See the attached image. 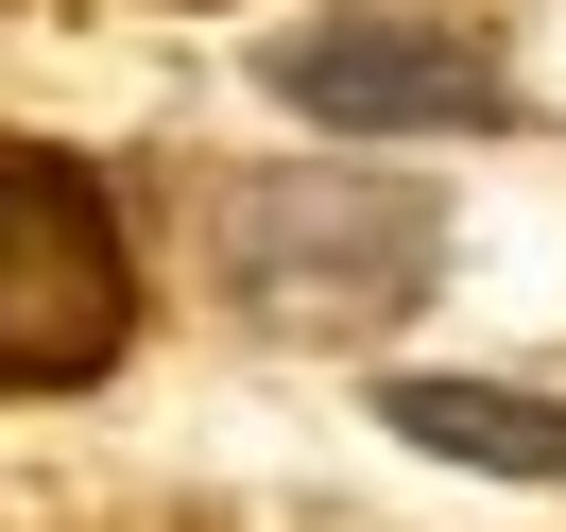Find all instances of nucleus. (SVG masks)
I'll return each mask as SVG.
<instances>
[{"label": "nucleus", "mask_w": 566, "mask_h": 532, "mask_svg": "<svg viewBox=\"0 0 566 532\" xmlns=\"http://www.w3.org/2000/svg\"><path fill=\"white\" fill-rule=\"evenodd\" d=\"M447 275V207L395 173H241L223 189V310L275 344H378Z\"/></svg>", "instance_id": "obj_1"}, {"label": "nucleus", "mask_w": 566, "mask_h": 532, "mask_svg": "<svg viewBox=\"0 0 566 532\" xmlns=\"http://www.w3.org/2000/svg\"><path fill=\"white\" fill-rule=\"evenodd\" d=\"M138 344V258L86 155L0 138V395H86Z\"/></svg>", "instance_id": "obj_2"}, {"label": "nucleus", "mask_w": 566, "mask_h": 532, "mask_svg": "<svg viewBox=\"0 0 566 532\" xmlns=\"http://www.w3.org/2000/svg\"><path fill=\"white\" fill-rule=\"evenodd\" d=\"M275 104L326 138H481L497 70L429 18H310V35H275Z\"/></svg>", "instance_id": "obj_3"}, {"label": "nucleus", "mask_w": 566, "mask_h": 532, "mask_svg": "<svg viewBox=\"0 0 566 532\" xmlns=\"http://www.w3.org/2000/svg\"><path fill=\"white\" fill-rule=\"evenodd\" d=\"M429 463H481V481H566V395H497V378H395L378 395Z\"/></svg>", "instance_id": "obj_4"}]
</instances>
